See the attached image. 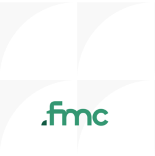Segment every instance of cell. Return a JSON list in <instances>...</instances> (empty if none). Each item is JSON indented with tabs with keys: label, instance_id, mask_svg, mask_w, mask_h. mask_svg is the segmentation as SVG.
Masks as SVG:
<instances>
[{
	"label": "cell",
	"instance_id": "obj_1",
	"mask_svg": "<svg viewBox=\"0 0 155 156\" xmlns=\"http://www.w3.org/2000/svg\"><path fill=\"white\" fill-rule=\"evenodd\" d=\"M103 113L104 115H106V114L108 113V111H106V110H104V109L99 108V109L96 110L94 112V113H93V115H92V118L93 122H94L95 124H97V126H105V124H106L108 122V121L107 120H104L103 121L101 122V121H99L97 119V115H98L99 113Z\"/></svg>",
	"mask_w": 155,
	"mask_h": 156
},
{
	"label": "cell",
	"instance_id": "obj_2",
	"mask_svg": "<svg viewBox=\"0 0 155 156\" xmlns=\"http://www.w3.org/2000/svg\"><path fill=\"white\" fill-rule=\"evenodd\" d=\"M63 102L62 101H52L50 104V110L47 111L46 113L50 115V125L53 126L54 125V113L53 112V110L54 109L55 105H62Z\"/></svg>",
	"mask_w": 155,
	"mask_h": 156
},
{
	"label": "cell",
	"instance_id": "obj_3",
	"mask_svg": "<svg viewBox=\"0 0 155 156\" xmlns=\"http://www.w3.org/2000/svg\"><path fill=\"white\" fill-rule=\"evenodd\" d=\"M78 115L80 116V115L81 113H85L87 115V125L88 126H91L92 125V115L91 112L87 110V109H84V108H82V109H79L78 111Z\"/></svg>",
	"mask_w": 155,
	"mask_h": 156
},
{
	"label": "cell",
	"instance_id": "obj_4",
	"mask_svg": "<svg viewBox=\"0 0 155 156\" xmlns=\"http://www.w3.org/2000/svg\"><path fill=\"white\" fill-rule=\"evenodd\" d=\"M53 112L54 114H61L62 115V125L66 126V117L67 112L66 110L63 109H53Z\"/></svg>",
	"mask_w": 155,
	"mask_h": 156
},
{
	"label": "cell",
	"instance_id": "obj_5",
	"mask_svg": "<svg viewBox=\"0 0 155 156\" xmlns=\"http://www.w3.org/2000/svg\"><path fill=\"white\" fill-rule=\"evenodd\" d=\"M67 114L69 113H72L75 116V126H79V116L78 115V112L77 110L72 108H69L66 110Z\"/></svg>",
	"mask_w": 155,
	"mask_h": 156
}]
</instances>
